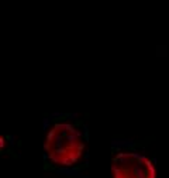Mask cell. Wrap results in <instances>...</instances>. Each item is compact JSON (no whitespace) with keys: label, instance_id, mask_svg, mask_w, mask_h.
Segmentation results:
<instances>
[{"label":"cell","instance_id":"cell-1","mask_svg":"<svg viewBox=\"0 0 169 178\" xmlns=\"http://www.w3.org/2000/svg\"><path fill=\"white\" fill-rule=\"evenodd\" d=\"M86 148L85 136L69 123H56L48 132L45 140V153L58 165L71 167L79 163Z\"/></svg>","mask_w":169,"mask_h":178},{"label":"cell","instance_id":"cell-2","mask_svg":"<svg viewBox=\"0 0 169 178\" xmlns=\"http://www.w3.org/2000/svg\"><path fill=\"white\" fill-rule=\"evenodd\" d=\"M113 178H155L152 161L140 153L123 151L116 154L111 165Z\"/></svg>","mask_w":169,"mask_h":178}]
</instances>
